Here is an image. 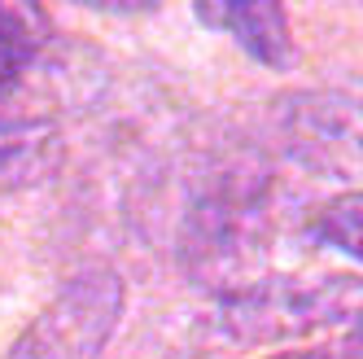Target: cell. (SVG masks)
Segmentation results:
<instances>
[{
	"label": "cell",
	"mask_w": 363,
	"mask_h": 359,
	"mask_svg": "<svg viewBox=\"0 0 363 359\" xmlns=\"http://www.w3.org/2000/svg\"><path fill=\"white\" fill-rule=\"evenodd\" d=\"M123 311V280L110 267L70 276L35 324L13 342L9 359H96Z\"/></svg>",
	"instance_id": "obj_4"
},
{
	"label": "cell",
	"mask_w": 363,
	"mask_h": 359,
	"mask_svg": "<svg viewBox=\"0 0 363 359\" xmlns=\"http://www.w3.org/2000/svg\"><path fill=\"white\" fill-rule=\"evenodd\" d=\"M267 175L258 167L232 162L201 189L179 233V259L201 285L241 294L258 285L254 267L267 254Z\"/></svg>",
	"instance_id": "obj_1"
},
{
	"label": "cell",
	"mask_w": 363,
	"mask_h": 359,
	"mask_svg": "<svg viewBox=\"0 0 363 359\" xmlns=\"http://www.w3.org/2000/svg\"><path fill=\"white\" fill-rule=\"evenodd\" d=\"M62 167V132L48 118L0 114V193L31 189Z\"/></svg>",
	"instance_id": "obj_6"
},
{
	"label": "cell",
	"mask_w": 363,
	"mask_h": 359,
	"mask_svg": "<svg viewBox=\"0 0 363 359\" xmlns=\"http://www.w3.org/2000/svg\"><path fill=\"white\" fill-rule=\"evenodd\" d=\"M193 13L206 27L228 31L254 62H263L272 70L289 66V57H294L289 22H284V9L272 5V0H237V5L223 0V5H197Z\"/></svg>",
	"instance_id": "obj_5"
},
{
	"label": "cell",
	"mask_w": 363,
	"mask_h": 359,
	"mask_svg": "<svg viewBox=\"0 0 363 359\" xmlns=\"http://www.w3.org/2000/svg\"><path fill=\"white\" fill-rule=\"evenodd\" d=\"M272 359H333V355H315V350H311V355H272Z\"/></svg>",
	"instance_id": "obj_10"
},
{
	"label": "cell",
	"mask_w": 363,
	"mask_h": 359,
	"mask_svg": "<svg viewBox=\"0 0 363 359\" xmlns=\"http://www.w3.org/2000/svg\"><path fill=\"white\" fill-rule=\"evenodd\" d=\"M337 359H363V316L346 328V342H342V355Z\"/></svg>",
	"instance_id": "obj_9"
},
{
	"label": "cell",
	"mask_w": 363,
	"mask_h": 359,
	"mask_svg": "<svg viewBox=\"0 0 363 359\" xmlns=\"http://www.w3.org/2000/svg\"><path fill=\"white\" fill-rule=\"evenodd\" d=\"M311 233H315L324 245H337L350 259H363V189L342 193L337 201L320 206V215L311 219Z\"/></svg>",
	"instance_id": "obj_8"
},
{
	"label": "cell",
	"mask_w": 363,
	"mask_h": 359,
	"mask_svg": "<svg viewBox=\"0 0 363 359\" xmlns=\"http://www.w3.org/2000/svg\"><path fill=\"white\" fill-rule=\"evenodd\" d=\"M280 145L306 171L363 189V88H315L276 110Z\"/></svg>",
	"instance_id": "obj_3"
},
{
	"label": "cell",
	"mask_w": 363,
	"mask_h": 359,
	"mask_svg": "<svg viewBox=\"0 0 363 359\" xmlns=\"http://www.w3.org/2000/svg\"><path fill=\"white\" fill-rule=\"evenodd\" d=\"M363 316V276H272L223 298V328L237 342H284L328 324H354Z\"/></svg>",
	"instance_id": "obj_2"
},
{
	"label": "cell",
	"mask_w": 363,
	"mask_h": 359,
	"mask_svg": "<svg viewBox=\"0 0 363 359\" xmlns=\"http://www.w3.org/2000/svg\"><path fill=\"white\" fill-rule=\"evenodd\" d=\"M40 53V13L35 9H18V5H0V92L22 79Z\"/></svg>",
	"instance_id": "obj_7"
}]
</instances>
